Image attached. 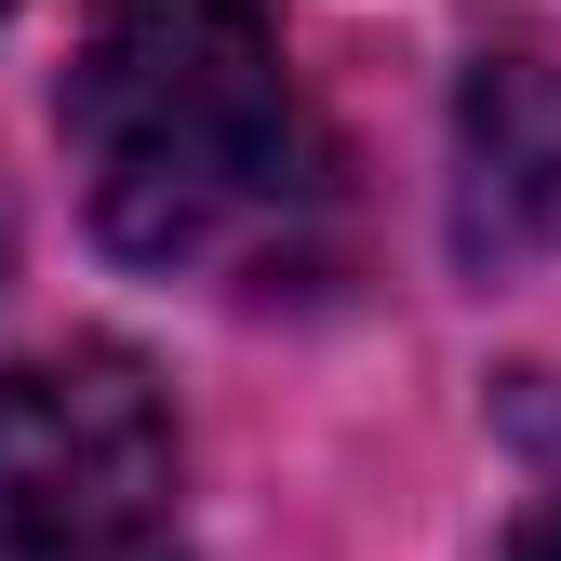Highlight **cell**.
Wrapping results in <instances>:
<instances>
[{
	"mask_svg": "<svg viewBox=\"0 0 561 561\" xmlns=\"http://www.w3.org/2000/svg\"><path fill=\"white\" fill-rule=\"evenodd\" d=\"M81 201L134 267H228L308 187V107L267 0H94L67 54Z\"/></svg>",
	"mask_w": 561,
	"mask_h": 561,
	"instance_id": "cell-1",
	"label": "cell"
},
{
	"mask_svg": "<svg viewBox=\"0 0 561 561\" xmlns=\"http://www.w3.org/2000/svg\"><path fill=\"white\" fill-rule=\"evenodd\" d=\"M174 414L134 347H41L0 375V561H161Z\"/></svg>",
	"mask_w": 561,
	"mask_h": 561,
	"instance_id": "cell-2",
	"label": "cell"
},
{
	"mask_svg": "<svg viewBox=\"0 0 561 561\" xmlns=\"http://www.w3.org/2000/svg\"><path fill=\"white\" fill-rule=\"evenodd\" d=\"M561 254V27L481 41L455 94V267L522 280Z\"/></svg>",
	"mask_w": 561,
	"mask_h": 561,
	"instance_id": "cell-3",
	"label": "cell"
},
{
	"mask_svg": "<svg viewBox=\"0 0 561 561\" xmlns=\"http://www.w3.org/2000/svg\"><path fill=\"white\" fill-rule=\"evenodd\" d=\"M508 561H561V481H548V495L508 522Z\"/></svg>",
	"mask_w": 561,
	"mask_h": 561,
	"instance_id": "cell-4",
	"label": "cell"
},
{
	"mask_svg": "<svg viewBox=\"0 0 561 561\" xmlns=\"http://www.w3.org/2000/svg\"><path fill=\"white\" fill-rule=\"evenodd\" d=\"M0 14H14V0H0Z\"/></svg>",
	"mask_w": 561,
	"mask_h": 561,
	"instance_id": "cell-5",
	"label": "cell"
}]
</instances>
